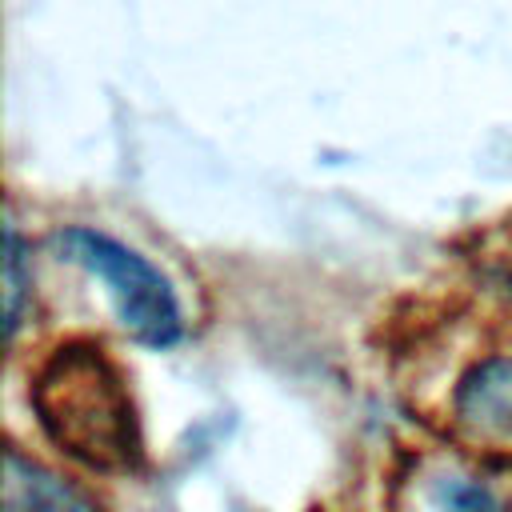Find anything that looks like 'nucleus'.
<instances>
[{
    "label": "nucleus",
    "mask_w": 512,
    "mask_h": 512,
    "mask_svg": "<svg viewBox=\"0 0 512 512\" xmlns=\"http://www.w3.org/2000/svg\"><path fill=\"white\" fill-rule=\"evenodd\" d=\"M24 244L16 236V228L8 224L4 228V336L12 340L16 336V324H20V304H24Z\"/></svg>",
    "instance_id": "obj_5"
},
{
    "label": "nucleus",
    "mask_w": 512,
    "mask_h": 512,
    "mask_svg": "<svg viewBox=\"0 0 512 512\" xmlns=\"http://www.w3.org/2000/svg\"><path fill=\"white\" fill-rule=\"evenodd\" d=\"M0 512H100V508L68 476H60L48 464L24 456L20 448H8L4 452Z\"/></svg>",
    "instance_id": "obj_4"
},
{
    "label": "nucleus",
    "mask_w": 512,
    "mask_h": 512,
    "mask_svg": "<svg viewBox=\"0 0 512 512\" xmlns=\"http://www.w3.org/2000/svg\"><path fill=\"white\" fill-rule=\"evenodd\" d=\"M436 500H440V512H508V504L488 484H476L468 476L440 480Z\"/></svg>",
    "instance_id": "obj_6"
},
{
    "label": "nucleus",
    "mask_w": 512,
    "mask_h": 512,
    "mask_svg": "<svg viewBox=\"0 0 512 512\" xmlns=\"http://www.w3.org/2000/svg\"><path fill=\"white\" fill-rule=\"evenodd\" d=\"M56 248L64 260L88 268L112 296L120 324L152 348H168L180 340V304L176 292L168 284V276H160L156 264H148L140 252L124 248L120 240L96 232V228H64L56 236Z\"/></svg>",
    "instance_id": "obj_2"
},
{
    "label": "nucleus",
    "mask_w": 512,
    "mask_h": 512,
    "mask_svg": "<svg viewBox=\"0 0 512 512\" xmlns=\"http://www.w3.org/2000/svg\"><path fill=\"white\" fill-rule=\"evenodd\" d=\"M32 408L56 448L96 472H136L144 460L140 420L116 360L92 340L48 352L32 376Z\"/></svg>",
    "instance_id": "obj_1"
},
{
    "label": "nucleus",
    "mask_w": 512,
    "mask_h": 512,
    "mask_svg": "<svg viewBox=\"0 0 512 512\" xmlns=\"http://www.w3.org/2000/svg\"><path fill=\"white\" fill-rule=\"evenodd\" d=\"M456 416L472 436L512 444V356L480 360L460 380Z\"/></svg>",
    "instance_id": "obj_3"
}]
</instances>
